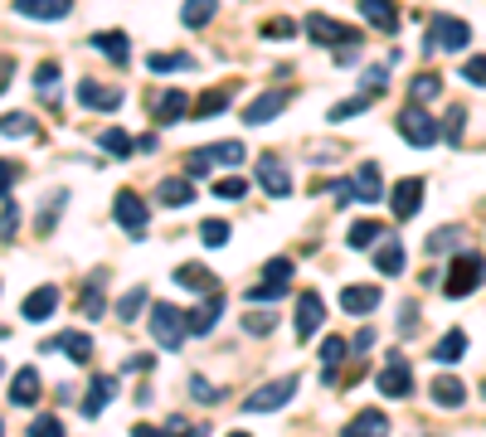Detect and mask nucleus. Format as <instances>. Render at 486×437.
<instances>
[{
    "instance_id": "nucleus-1",
    "label": "nucleus",
    "mask_w": 486,
    "mask_h": 437,
    "mask_svg": "<svg viewBox=\"0 0 486 437\" xmlns=\"http://www.w3.org/2000/svg\"><path fill=\"white\" fill-rule=\"evenodd\" d=\"M467 44H472V25H467V20H453V15H433V20H429V34H423V49L462 54Z\"/></svg>"
},
{
    "instance_id": "nucleus-2",
    "label": "nucleus",
    "mask_w": 486,
    "mask_h": 437,
    "mask_svg": "<svg viewBox=\"0 0 486 437\" xmlns=\"http://www.w3.org/2000/svg\"><path fill=\"white\" fill-rule=\"evenodd\" d=\"M482 277H486V258L482 253H457L453 267H447L443 292H447V297H467V292L482 287Z\"/></svg>"
},
{
    "instance_id": "nucleus-3",
    "label": "nucleus",
    "mask_w": 486,
    "mask_h": 437,
    "mask_svg": "<svg viewBox=\"0 0 486 437\" xmlns=\"http://www.w3.org/2000/svg\"><path fill=\"white\" fill-rule=\"evenodd\" d=\"M151 336H156V345H161V350H181V345H185V336H190L185 311H175V306L156 302V311H151Z\"/></svg>"
},
{
    "instance_id": "nucleus-4",
    "label": "nucleus",
    "mask_w": 486,
    "mask_h": 437,
    "mask_svg": "<svg viewBox=\"0 0 486 437\" xmlns=\"http://www.w3.org/2000/svg\"><path fill=\"white\" fill-rule=\"evenodd\" d=\"M287 287H292V258H272L263 267V282L248 287V302H278L287 297Z\"/></svg>"
},
{
    "instance_id": "nucleus-5",
    "label": "nucleus",
    "mask_w": 486,
    "mask_h": 437,
    "mask_svg": "<svg viewBox=\"0 0 486 437\" xmlns=\"http://www.w3.org/2000/svg\"><path fill=\"white\" fill-rule=\"evenodd\" d=\"M394 127H399V136H404L409 146H433V141L443 136V132H437V122H433L429 112H423V102H413V108L399 112Z\"/></svg>"
},
{
    "instance_id": "nucleus-6",
    "label": "nucleus",
    "mask_w": 486,
    "mask_h": 437,
    "mask_svg": "<svg viewBox=\"0 0 486 437\" xmlns=\"http://www.w3.org/2000/svg\"><path fill=\"white\" fill-rule=\"evenodd\" d=\"M306 34H312L316 44H331V49H360V30L340 25V20H331V15H312L306 20Z\"/></svg>"
},
{
    "instance_id": "nucleus-7",
    "label": "nucleus",
    "mask_w": 486,
    "mask_h": 437,
    "mask_svg": "<svg viewBox=\"0 0 486 437\" xmlns=\"http://www.w3.org/2000/svg\"><path fill=\"white\" fill-rule=\"evenodd\" d=\"M292 394H297V374H287V380H272V384L258 389V394L243 398V413H272V408L287 404Z\"/></svg>"
},
{
    "instance_id": "nucleus-8",
    "label": "nucleus",
    "mask_w": 486,
    "mask_h": 437,
    "mask_svg": "<svg viewBox=\"0 0 486 437\" xmlns=\"http://www.w3.org/2000/svg\"><path fill=\"white\" fill-rule=\"evenodd\" d=\"M379 389H384L389 398H409L413 394V370L404 355H389L384 370H379Z\"/></svg>"
},
{
    "instance_id": "nucleus-9",
    "label": "nucleus",
    "mask_w": 486,
    "mask_h": 437,
    "mask_svg": "<svg viewBox=\"0 0 486 437\" xmlns=\"http://www.w3.org/2000/svg\"><path fill=\"white\" fill-rule=\"evenodd\" d=\"M112 219L122 223L127 233H137V239H141V229H146V199L132 195V190H122V195L112 199Z\"/></svg>"
},
{
    "instance_id": "nucleus-10",
    "label": "nucleus",
    "mask_w": 486,
    "mask_h": 437,
    "mask_svg": "<svg viewBox=\"0 0 486 437\" xmlns=\"http://www.w3.org/2000/svg\"><path fill=\"white\" fill-rule=\"evenodd\" d=\"M326 321V302L316 292H302L297 297V340H312V330H322Z\"/></svg>"
},
{
    "instance_id": "nucleus-11",
    "label": "nucleus",
    "mask_w": 486,
    "mask_h": 437,
    "mask_svg": "<svg viewBox=\"0 0 486 437\" xmlns=\"http://www.w3.org/2000/svg\"><path fill=\"white\" fill-rule=\"evenodd\" d=\"M40 389H44L40 370H34V364H25V370L10 380V404H15V408H34V404H40Z\"/></svg>"
},
{
    "instance_id": "nucleus-12",
    "label": "nucleus",
    "mask_w": 486,
    "mask_h": 437,
    "mask_svg": "<svg viewBox=\"0 0 486 437\" xmlns=\"http://www.w3.org/2000/svg\"><path fill=\"white\" fill-rule=\"evenodd\" d=\"M287 102H292V92H287V88H278V92H263L258 102H248L243 122H248V127H263V122H272V117H278L282 108H287Z\"/></svg>"
},
{
    "instance_id": "nucleus-13",
    "label": "nucleus",
    "mask_w": 486,
    "mask_h": 437,
    "mask_svg": "<svg viewBox=\"0 0 486 437\" xmlns=\"http://www.w3.org/2000/svg\"><path fill=\"white\" fill-rule=\"evenodd\" d=\"M350 190H355V205H379V199H384V185H379V165L375 161H365L360 170H355Z\"/></svg>"
},
{
    "instance_id": "nucleus-14",
    "label": "nucleus",
    "mask_w": 486,
    "mask_h": 437,
    "mask_svg": "<svg viewBox=\"0 0 486 437\" xmlns=\"http://www.w3.org/2000/svg\"><path fill=\"white\" fill-rule=\"evenodd\" d=\"M258 185H263V190L272 195V199H282L292 190V175H287V165H282L278 156H263L258 161Z\"/></svg>"
},
{
    "instance_id": "nucleus-15",
    "label": "nucleus",
    "mask_w": 486,
    "mask_h": 437,
    "mask_svg": "<svg viewBox=\"0 0 486 437\" xmlns=\"http://www.w3.org/2000/svg\"><path fill=\"white\" fill-rule=\"evenodd\" d=\"M78 102L98 112H117L122 108V88H108V83H78Z\"/></svg>"
},
{
    "instance_id": "nucleus-16",
    "label": "nucleus",
    "mask_w": 486,
    "mask_h": 437,
    "mask_svg": "<svg viewBox=\"0 0 486 437\" xmlns=\"http://www.w3.org/2000/svg\"><path fill=\"white\" fill-rule=\"evenodd\" d=\"M389 199H394V214H399V219H413V214H419V205H423V180H419V175L399 180Z\"/></svg>"
},
{
    "instance_id": "nucleus-17",
    "label": "nucleus",
    "mask_w": 486,
    "mask_h": 437,
    "mask_svg": "<svg viewBox=\"0 0 486 437\" xmlns=\"http://www.w3.org/2000/svg\"><path fill=\"white\" fill-rule=\"evenodd\" d=\"M156 199L165 209H185L190 199H195V180H190V175H171V180L156 185Z\"/></svg>"
},
{
    "instance_id": "nucleus-18",
    "label": "nucleus",
    "mask_w": 486,
    "mask_h": 437,
    "mask_svg": "<svg viewBox=\"0 0 486 437\" xmlns=\"http://www.w3.org/2000/svg\"><path fill=\"white\" fill-rule=\"evenodd\" d=\"M112 394H117V374H98V380L88 384V398H83V418H98V413L112 404Z\"/></svg>"
},
{
    "instance_id": "nucleus-19",
    "label": "nucleus",
    "mask_w": 486,
    "mask_h": 437,
    "mask_svg": "<svg viewBox=\"0 0 486 437\" xmlns=\"http://www.w3.org/2000/svg\"><path fill=\"white\" fill-rule=\"evenodd\" d=\"M219 311H224V297H219V292H209V302L195 306V311L185 316V326L195 330V336H209V330L219 326Z\"/></svg>"
},
{
    "instance_id": "nucleus-20",
    "label": "nucleus",
    "mask_w": 486,
    "mask_h": 437,
    "mask_svg": "<svg viewBox=\"0 0 486 437\" xmlns=\"http://www.w3.org/2000/svg\"><path fill=\"white\" fill-rule=\"evenodd\" d=\"M54 350H68V360H78V364L93 360V340L78 336V330H64V336H54L49 345H44V355H54Z\"/></svg>"
},
{
    "instance_id": "nucleus-21",
    "label": "nucleus",
    "mask_w": 486,
    "mask_h": 437,
    "mask_svg": "<svg viewBox=\"0 0 486 437\" xmlns=\"http://www.w3.org/2000/svg\"><path fill=\"white\" fill-rule=\"evenodd\" d=\"M360 15L370 20L375 30H384V34H394V30H399V10H394V0H360Z\"/></svg>"
},
{
    "instance_id": "nucleus-22",
    "label": "nucleus",
    "mask_w": 486,
    "mask_h": 437,
    "mask_svg": "<svg viewBox=\"0 0 486 437\" xmlns=\"http://www.w3.org/2000/svg\"><path fill=\"white\" fill-rule=\"evenodd\" d=\"M190 156H199L205 165H239L243 141H215V146H199V151H190Z\"/></svg>"
},
{
    "instance_id": "nucleus-23",
    "label": "nucleus",
    "mask_w": 486,
    "mask_h": 437,
    "mask_svg": "<svg viewBox=\"0 0 486 437\" xmlns=\"http://www.w3.org/2000/svg\"><path fill=\"white\" fill-rule=\"evenodd\" d=\"M54 306H58V287H49V282H44V287H34L30 297H25V316H30V321H49Z\"/></svg>"
},
{
    "instance_id": "nucleus-24",
    "label": "nucleus",
    "mask_w": 486,
    "mask_h": 437,
    "mask_svg": "<svg viewBox=\"0 0 486 437\" xmlns=\"http://www.w3.org/2000/svg\"><path fill=\"white\" fill-rule=\"evenodd\" d=\"M15 10L25 20H64L68 15V0H15Z\"/></svg>"
},
{
    "instance_id": "nucleus-25",
    "label": "nucleus",
    "mask_w": 486,
    "mask_h": 437,
    "mask_svg": "<svg viewBox=\"0 0 486 437\" xmlns=\"http://www.w3.org/2000/svg\"><path fill=\"white\" fill-rule=\"evenodd\" d=\"M340 306H346L350 316H370L379 306V287H346L340 292Z\"/></svg>"
},
{
    "instance_id": "nucleus-26",
    "label": "nucleus",
    "mask_w": 486,
    "mask_h": 437,
    "mask_svg": "<svg viewBox=\"0 0 486 437\" xmlns=\"http://www.w3.org/2000/svg\"><path fill=\"white\" fill-rule=\"evenodd\" d=\"M462 355H467V330H447V336L433 345V360L437 364H457Z\"/></svg>"
},
{
    "instance_id": "nucleus-27",
    "label": "nucleus",
    "mask_w": 486,
    "mask_h": 437,
    "mask_svg": "<svg viewBox=\"0 0 486 437\" xmlns=\"http://www.w3.org/2000/svg\"><path fill=\"white\" fill-rule=\"evenodd\" d=\"M185 112H190V98H185L181 88H171V92H165V98L156 102V122H165V127H171V122H181Z\"/></svg>"
},
{
    "instance_id": "nucleus-28",
    "label": "nucleus",
    "mask_w": 486,
    "mask_h": 437,
    "mask_svg": "<svg viewBox=\"0 0 486 437\" xmlns=\"http://www.w3.org/2000/svg\"><path fill=\"white\" fill-rule=\"evenodd\" d=\"M175 282L190 287V292H215V273H209V267H195V263L175 267Z\"/></svg>"
},
{
    "instance_id": "nucleus-29",
    "label": "nucleus",
    "mask_w": 486,
    "mask_h": 437,
    "mask_svg": "<svg viewBox=\"0 0 486 437\" xmlns=\"http://www.w3.org/2000/svg\"><path fill=\"white\" fill-rule=\"evenodd\" d=\"M429 394H433V404H437V408H462V404H467V389H462L457 380H437V384L429 389Z\"/></svg>"
},
{
    "instance_id": "nucleus-30",
    "label": "nucleus",
    "mask_w": 486,
    "mask_h": 437,
    "mask_svg": "<svg viewBox=\"0 0 486 437\" xmlns=\"http://www.w3.org/2000/svg\"><path fill=\"white\" fill-rule=\"evenodd\" d=\"M93 44H98V54H108V58H117V64H127V54H132V49H127V34L122 30H102V34H93Z\"/></svg>"
},
{
    "instance_id": "nucleus-31",
    "label": "nucleus",
    "mask_w": 486,
    "mask_h": 437,
    "mask_svg": "<svg viewBox=\"0 0 486 437\" xmlns=\"http://www.w3.org/2000/svg\"><path fill=\"white\" fill-rule=\"evenodd\" d=\"M375 267H379L384 277H399V273H404V248H399L394 239H389V243L375 253Z\"/></svg>"
},
{
    "instance_id": "nucleus-32",
    "label": "nucleus",
    "mask_w": 486,
    "mask_h": 437,
    "mask_svg": "<svg viewBox=\"0 0 486 437\" xmlns=\"http://www.w3.org/2000/svg\"><path fill=\"white\" fill-rule=\"evenodd\" d=\"M350 433H360V437H370V433H389V413H379V408L355 413V418H350Z\"/></svg>"
},
{
    "instance_id": "nucleus-33",
    "label": "nucleus",
    "mask_w": 486,
    "mask_h": 437,
    "mask_svg": "<svg viewBox=\"0 0 486 437\" xmlns=\"http://www.w3.org/2000/svg\"><path fill=\"white\" fill-rule=\"evenodd\" d=\"M34 92L44 102H58V64H40L34 68Z\"/></svg>"
},
{
    "instance_id": "nucleus-34",
    "label": "nucleus",
    "mask_w": 486,
    "mask_h": 437,
    "mask_svg": "<svg viewBox=\"0 0 486 437\" xmlns=\"http://www.w3.org/2000/svg\"><path fill=\"white\" fill-rule=\"evenodd\" d=\"M146 68L151 74H181V68H195V54H151Z\"/></svg>"
},
{
    "instance_id": "nucleus-35",
    "label": "nucleus",
    "mask_w": 486,
    "mask_h": 437,
    "mask_svg": "<svg viewBox=\"0 0 486 437\" xmlns=\"http://www.w3.org/2000/svg\"><path fill=\"white\" fill-rule=\"evenodd\" d=\"M98 141H102V151H108V156H117V161H122V156H132V151H137V141L127 136L122 127H108V132H102Z\"/></svg>"
},
{
    "instance_id": "nucleus-36",
    "label": "nucleus",
    "mask_w": 486,
    "mask_h": 437,
    "mask_svg": "<svg viewBox=\"0 0 486 437\" xmlns=\"http://www.w3.org/2000/svg\"><path fill=\"white\" fill-rule=\"evenodd\" d=\"M215 0H185V10H181V20L190 30H199V25H209V20H215Z\"/></svg>"
},
{
    "instance_id": "nucleus-37",
    "label": "nucleus",
    "mask_w": 486,
    "mask_h": 437,
    "mask_svg": "<svg viewBox=\"0 0 486 437\" xmlns=\"http://www.w3.org/2000/svg\"><path fill=\"white\" fill-rule=\"evenodd\" d=\"M340 360H346V340H340V336H331L326 345H322V364H326V374H322V380H326V384H336V364H340Z\"/></svg>"
},
{
    "instance_id": "nucleus-38",
    "label": "nucleus",
    "mask_w": 486,
    "mask_h": 437,
    "mask_svg": "<svg viewBox=\"0 0 486 437\" xmlns=\"http://www.w3.org/2000/svg\"><path fill=\"white\" fill-rule=\"evenodd\" d=\"M389 68H394V54H389L384 64H370V68H365V92H370V98H379V92L389 88Z\"/></svg>"
},
{
    "instance_id": "nucleus-39",
    "label": "nucleus",
    "mask_w": 486,
    "mask_h": 437,
    "mask_svg": "<svg viewBox=\"0 0 486 437\" xmlns=\"http://www.w3.org/2000/svg\"><path fill=\"white\" fill-rule=\"evenodd\" d=\"M40 127H34V117H25V112H5L0 117V136H34Z\"/></svg>"
},
{
    "instance_id": "nucleus-40",
    "label": "nucleus",
    "mask_w": 486,
    "mask_h": 437,
    "mask_svg": "<svg viewBox=\"0 0 486 437\" xmlns=\"http://www.w3.org/2000/svg\"><path fill=\"white\" fill-rule=\"evenodd\" d=\"M437 92H443V83H437V74H419V78L409 83V98H413V102H433Z\"/></svg>"
},
{
    "instance_id": "nucleus-41",
    "label": "nucleus",
    "mask_w": 486,
    "mask_h": 437,
    "mask_svg": "<svg viewBox=\"0 0 486 437\" xmlns=\"http://www.w3.org/2000/svg\"><path fill=\"white\" fill-rule=\"evenodd\" d=\"M379 233H384V229H379V223H375V219H360V223H350V233H346V243H350V248H370V243L379 239Z\"/></svg>"
},
{
    "instance_id": "nucleus-42",
    "label": "nucleus",
    "mask_w": 486,
    "mask_h": 437,
    "mask_svg": "<svg viewBox=\"0 0 486 437\" xmlns=\"http://www.w3.org/2000/svg\"><path fill=\"white\" fill-rule=\"evenodd\" d=\"M199 243H205V248H224V243H229V223H224V219H205V223H199Z\"/></svg>"
},
{
    "instance_id": "nucleus-43",
    "label": "nucleus",
    "mask_w": 486,
    "mask_h": 437,
    "mask_svg": "<svg viewBox=\"0 0 486 437\" xmlns=\"http://www.w3.org/2000/svg\"><path fill=\"white\" fill-rule=\"evenodd\" d=\"M141 306H146V287H132L122 302H117V321H137Z\"/></svg>"
},
{
    "instance_id": "nucleus-44",
    "label": "nucleus",
    "mask_w": 486,
    "mask_h": 437,
    "mask_svg": "<svg viewBox=\"0 0 486 437\" xmlns=\"http://www.w3.org/2000/svg\"><path fill=\"white\" fill-rule=\"evenodd\" d=\"M64 205H68V190H54L49 195V209L40 214V233H54V223H58V214H64Z\"/></svg>"
},
{
    "instance_id": "nucleus-45",
    "label": "nucleus",
    "mask_w": 486,
    "mask_h": 437,
    "mask_svg": "<svg viewBox=\"0 0 486 437\" xmlns=\"http://www.w3.org/2000/svg\"><path fill=\"white\" fill-rule=\"evenodd\" d=\"M229 108V88H215V92H205V98L195 102V117H215Z\"/></svg>"
},
{
    "instance_id": "nucleus-46",
    "label": "nucleus",
    "mask_w": 486,
    "mask_h": 437,
    "mask_svg": "<svg viewBox=\"0 0 486 437\" xmlns=\"http://www.w3.org/2000/svg\"><path fill=\"white\" fill-rule=\"evenodd\" d=\"M457 239H462V229H453V223H447V229H437L433 239H429V258H437V253H453Z\"/></svg>"
},
{
    "instance_id": "nucleus-47",
    "label": "nucleus",
    "mask_w": 486,
    "mask_h": 437,
    "mask_svg": "<svg viewBox=\"0 0 486 437\" xmlns=\"http://www.w3.org/2000/svg\"><path fill=\"white\" fill-rule=\"evenodd\" d=\"M83 316H102V277H88L83 287Z\"/></svg>"
},
{
    "instance_id": "nucleus-48",
    "label": "nucleus",
    "mask_w": 486,
    "mask_h": 437,
    "mask_svg": "<svg viewBox=\"0 0 486 437\" xmlns=\"http://www.w3.org/2000/svg\"><path fill=\"white\" fill-rule=\"evenodd\" d=\"M365 108H370V92H365V98H350V102H336V108H331V122H350V117H360Z\"/></svg>"
},
{
    "instance_id": "nucleus-49",
    "label": "nucleus",
    "mask_w": 486,
    "mask_h": 437,
    "mask_svg": "<svg viewBox=\"0 0 486 437\" xmlns=\"http://www.w3.org/2000/svg\"><path fill=\"white\" fill-rule=\"evenodd\" d=\"M462 78H467V83H477V88H486V54L462 58Z\"/></svg>"
},
{
    "instance_id": "nucleus-50",
    "label": "nucleus",
    "mask_w": 486,
    "mask_h": 437,
    "mask_svg": "<svg viewBox=\"0 0 486 437\" xmlns=\"http://www.w3.org/2000/svg\"><path fill=\"white\" fill-rule=\"evenodd\" d=\"M15 223H20V209H15V199H0V239H10L15 233Z\"/></svg>"
},
{
    "instance_id": "nucleus-51",
    "label": "nucleus",
    "mask_w": 486,
    "mask_h": 437,
    "mask_svg": "<svg viewBox=\"0 0 486 437\" xmlns=\"http://www.w3.org/2000/svg\"><path fill=\"white\" fill-rule=\"evenodd\" d=\"M190 394H195L199 404H219V398H224V389H215L209 380H199V374H195V380H190Z\"/></svg>"
},
{
    "instance_id": "nucleus-52",
    "label": "nucleus",
    "mask_w": 486,
    "mask_h": 437,
    "mask_svg": "<svg viewBox=\"0 0 486 437\" xmlns=\"http://www.w3.org/2000/svg\"><path fill=\"white\" fill-rule=\"evenodd\" d=\"M215 195H219V199H229V205H234V199H243V195H248V180H239V175H229V180H219V185H215Z\"/></svg>"
},
{
    "instance_id": "nucleus-53",
    "label": "nucleus",
    "mask_w": 486,
    "mask_h": 437,
    "mask_svg": "<svg viewBox=\"0 0 486 437\" xmlns=\"http://www.w3.org/2000/svg\"><path fill=\"white\" fill-rule=\"evenodd\" d=\"M243 330H248V336H268V330H272V316H268V311H248V316H243Z\"/></svg>"
},
{
    "instance_id": "nucleus-54",
    "label": "nucleus",
    "mask_w": 486,
    "mask_h": 437,
    "mask_svg": "<svg viewBox=\"0 0 486 437\" xmlns=\"http://www.w3.org/2000/svg\"><path fill=\"white\" fill-rule=\"evenodd\" d=\"M30 433H34V437H58L64 428H58V418H54V413H44V418H34V423H30Z\"/></svg>"
},
{
    "instance_id": "nucleus-55",
    "label": "nucleus",
    "mask_w": 486,
    "mask_h": 437,
    "mask_svg": "<svg viewBox=\"0 0 486 437\" xmlns=\"http://www.w3.org/2000/svg\"><path fill=\"white\" fill-rule=\"evenodd\" d=\"M462 122H467V112H462V108H453V112H447V141H453V146H462Z\"/></svg>"
},
{
    "instance_id": "nucleus-56",
    "label": "nucleus",
    "mask_w": 486,
    "mask_h": 437,
    "mask_svg": "<svg viewBox=\"0 0 486 437\" xmlns=\"http://www.w3.org/2000/svg\"><path fill=\"white\" fill-rule=\"evenodd\" d=\"M292 30H297L292 20H268V25H263V34H268V39H292Z\"/></svg>"
},
{
    "instance_id": "nucleus-57",
    "label": "nucleus",
    "mask_w": 486,
    "mask_h": 437,
    "mask_svg": "<svg viewBox=\"0 0 486 437\" xmlns=\"http://www.w3.org/2000/svg\"><path fill=\"white\" fill-rule=\"evenodd\" d=\"M20 180V165H10V161H0V199L10 195V185Z\"/></svg>"
},
{
    "instance_id": "nucleus-58",
    "label": "nucleus",
    "mask_w": 486,
    "mask_h": 437,
    "mask_svg": "<svg viewBox=\"0 0 486 437\" xmlns=\"http://www.w3.org/2000/svg\"><path fill=\"white\" fill-rule=\"evenodd\" d=\"M413 316H419V306H404V321H399V330H404V336H409L413 326H419V321H413Z\"/></svg>"
},
{
    "instance_id": "nucleus-59",
    "label": "nucleus",
    "mask_w": 486,
    "mask_h": 437,
    "mask_svg": "<svg viewBox=\"0 0 486 437\" xmlns=\"http://www.w3.org/2000/svg\"><path fill=\"white\" fill-rule=\"evenodd\" d=\"M146 364H151V355H132V360H127V374H137V370H146Z\"/></svg>"
},
{
    "instance_id": "nucleus-60",
    "label": "nucleus",
    "mask_w": 486,
    "mask_h": 437,
    "mask_svg": "<svg viewBox=\"0 0 486 437\" xmlns=\"http://www.w3.org/2000/svg\"><path fill=\"white\" fill-rule=\"evenodd\" d=\"M10 68H15V64H10V58H0V92L10 88Z\"/></svg>"
},
{
    "instance_id": "nucleus-61",
    "label": "nucleus",
    "mask_w": 486,
    "mask_h": 437,
    "mask_svg": "<svg viewBox=\"0 0 486 437\" xmlns=\"http://www.w3.org/2000/svg\"><path fill=\"white\" fill-rule=\"evenodd\" d=\"M0 433H5V428H0Z\"/></svg>"
}]
</instances>
